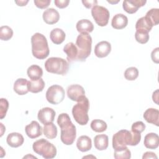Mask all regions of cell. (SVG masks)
I'll return each instance as SVG.
<instances>
[{
	"instance_id": "44dd1931",
	"label": "cell",
	"mask_w": 159,
	"mask_h": 159,
	"mask_svg": "<svg viewBox=\"0 0 159 159\" xmlns=\"http://www.w3.org/2000/svg\"><path fill=\"white\" fill-rule=\"evenodd\" d=\"M128 24L127 16L123 14H117L114 15L111 20V25L116 29H122L125 28Z\"/></svg>"
},
{
	"instance_id": "9c48e42d",
	"label": "cell",
	"mask_w": 159,
	"mask_h": 159,
	"mask_svg": "<svg viewBox=\"0 0 159 159\" xmlns=\"http://www.w3.org/2000/svg\"><path fill=\"white\" fill-rule=\"evenodd\" d=\"M91 15L98 25L104 27L108 24L110 14L107 8L101 6H94L91 9Z\"/></svg>"
},
{
	"instance_id": "4fadbf2b",
	"label": "cell",
	"mask_w": 159,
	"mask_h": 159,
	"mask_svg": "<svg viewBox=\"0 0 159 159\" xmlns=\"http://www.w3.org/2000/svg\"><path fill=\"white\" fill-rule=\"evenodd\" d=\"M42 130L41 125L35 120L32 121L25 127V134L30 139H35L42 135Z\"/></svg>"
},
{
	"instance_id": "4dcf8cb0",
	"label": "cell",
	"mask_w": 159,
	"mask_h": 159,
	"mask_svg": "<svg viewBox=\"0 0 159 159\" xmlns=\"http://www.w3.org/2000/svg\"><path fill=\"white\" fill-rule=\"evenodd\" d=\"M107 127L106 122L101 119H94L91 122V128L96 132H104L107 129Z\"/></svg>"
},
{
	"instance_id": "ee69618b",
	"label": "cell",
	"mask_w": 159,
	"mask_h": 159,
	"mask_svg": "<svg viewBox=\"0 0 159 159\" xmlns=\"http://www.w3.org/2000/svg\"><path fill=\"white\" fill-rule=\"evenodd\" d=\"M158 89L156 90V91H155V96H155L154 95L152 96L153 101L155 103H157V104H158V101H157V100H158Z\"/></svg>"
},
{
	"instance_id": "d590c367",
	"label": "cell",
	"mask_w": 159,
	"mask_h": 159,
	"mask_svg": "<svg viewBox=\"0 0 159 159\" xmlns=\"http://www.w3.org/2000/svg\"><path fill=\"white\" fill-rule=\"evenodd\" d=\"M145 129V124L142 121H137L134 122L131 127L132 132L137 133V134H141L142 132L144 131Z\"/></svg>"
},
{
	"instance_id": "d6a6232c",
	"label": "cell",
	"mask_w": 159,
	"mask_h": 159,
	"mask_svg": "<svg viewBox=\"0 0 159 159\" xmlns=\"http://www.w3.org/2000/svg\"><path fill=\"white\" fill-rule=\"evenodd\" d=\"M13 35L12 29L7 25H2L0 27V39L2 40H9Z\"/></svg>"
},
{
	"instance_id": "5bb4252c",
	"label": "cell",
	"mask_w": 159,
	"mask_h": 159,
	"mask_svg": "<svg viewBox=\"0 0 159 159\" xmlns=\"http://www.w3.org/2000/svg\"><path fill=\"white\" fill-rule=\"evenodd\" d=\"M111 51V45L107 41L98 42L94 47V54L99 58L107 57Z\"/></svg>"
},
{
	"instance_id": "7a4b0ae2",
	"label": "cell",
	"mask_w": 159,
	"mask_h": 159,
	"mask_svg": "<svg viewBox=\"0 0 159 159\" xmlns=\"http://www.w3.org/2000/svg\"><path fill=\"white\" fill-rule=\"evenodd\" d=\"M141 140L140 134L127 130H120L112 137V147L114 150L123 148L127 145L135 146Z\"/></svg>"
},
{
	"instance_id": "ac0fdd59",
	"label": "cell",
	"mask_w": 159,
	"mask_h": 159,
	"mask_svg": "<svg viewBox=\"0 0 159 159\" xmlns=\"http://www.w3.org/2000/svg\"><path fill=\"white\" fill-rule=\"evenodd\" d=\"M7 143L11 147L17 148L21 146L24 142V137L18 132H12L7 136L6 138Z\"/></svg>"
},
{
	"instance_id": "b9f144b4",
	"label": "cell",
	"mask_w": 159,
	"mask_h": 159,
	"mask_svg": "<svg viewBox=\"0 0 159 159\" xmlns=\"http://www.w3.org/2000/svg\"><path fill=\"white\" fill-rule=\"evenodd\" d=\"M142 158L143 159H145V158H156L157 159V156L153 152H147L145 153H143L142 156Z\"/></svg>"
},
{
	"instance_id": "e575fe53",
	"label": "cell",
	"mask_w": 159,
	"mask_h": 159,
	"mask_svg": "<svg viewBox=\"0 0 159 159\" xmlns=\"http://www.w3.org/2000/svg\"><path fill=\"white\" fill-rule=\"evenodd\" d=\"M9 107V102L6 99L1 98L0 100V116L2 119L6 114Z\"/></svg>"
},
{
	"instance_id": "3957f363",
	"label": "cell",
	"mask_w": 159,
	"mask_h": 159,
	"mask_svg": "<svg viewBox=\"0 0 159 159\" xmlns=\"http://www.w3.org/2000/svg\"><path fill=\"white\" fill-rule=\"evenodd\" d=\"M32 53L34 57L37 59L42 60L47 58L50 50L46 37L42 34L37 32L31 37Z\"/></svg>"
},
{
	"instance_id": "1f68e13d",
	"label": "cell",
	"mask_w": 159,
	"mask_h": 159,
	"mask_svg": "<svg viewBox=\"0 0 159 159\" xmlns=\"http://www.w3.org/2000/svg\"><path fill=\"white\" fill-rule=\"evenodd\" d=\"M114 157L116 159H129L131 157V152L129 149L125 147L123 148L114 150Z\"/></svg>"
},
{
	"instance_id": "8fae6325",
	"label": "cell",
	"mask_w": 159,
	"mask_h": 159,
	"mask_svg": "<svg viewBox=\"0 0 159 159\" xmlns=\"http://www.w3.org/2000/svg\"><path fill=\"white\" fill-rule=\"evenodd\" d=\"M55 114L56 112L52 108L46 107L40 109L37 114V117L39 121L45 125L53 122L55 119Z\"/></svg>"
},
{
	"instance_id": "8992f818",
	"label": "cell",
	"mask_w": 159,
	"mask_h": 159,
	"mask_svg": "<svg viewBox=\"0 0 159 159\" xmlns=\"http://www.w3.org/2000/svg\"><path fill=\"white\" fill-rule=\"evenodd\" d=\"M45 68L47 71L61 75H65L69 70L68 62L60 57H50L45 62Z\"/></svg>"
},
{
	"instance_id": "5b68a950",
	"label": "cell",
	"mask_w": 159,
	"mask_h": 159,
	"mask_svg": "<svg viewBox=\"0 0 159 159\" xmlns=\"http://www.w3.org/2000/svg\"><path fill=\"white\" fill-rule=\"evenodd\" d=\"M89 109V102L86 96H83L72 109V114L75 121L80 125H84L89 120L88 114Z\"/></svg>"
},
{
	"instance_id": "836d02e7",
	"label": "cell",
	"mask_w": 159,
	"mask_h": 159,
	"mask_svg": "<svg viewBox=\"0 0 159 159\" xmlns=\"http://www.w3.org/2000/svg\"><path fill=\"white\" fill-rule=\"evenodd\" d=\"M139 76V71L137 68L132 66L127 68L124 71V77L129 81L135 80Z\"/></svg>"
},
{
	"instance_id": "4316f807",
	"label": "cell",
	"mask_w": 159,
	"mask_h": 159,
	"mask_svg": "<svg viewBox=\"0 0 159 159\" xmlns=\"http://www.w3.org/2000/svg\"><path fill=\"white\" fill-rule=\"evenodd\" d=\"M27 73L31 80H37L42 76L43 70L39 65H32L28 68Z\"/></svg>"
},
{
	"instance_id": "ba28073f",
	"label": "cell",
	"mask_w": 159,
	"mask_h": 159,
	"mask_svg": "<svg viewBox=\"0 0 159 159\" xmlns=\"http://www.w3.org/2000/svg\"><path fill=\"white\" fill-rule=\"evenodd\" d=\"M46 99L52 104H58L61 102L65 96L63 88L58 84L50 86L46 92Z\"/></svg>"
},
{
	"instance_id": "484cf974",
	"label": "cell",
	"mask_w": 159,
	"mask_h": 159,
	"mask_svg": "<svg viewBox=\"0 0 159 159\" xmlns=\"http://www.w3.org/2000/svg\"><path fill=\"white\" fill-rule=\"evenodd\" d=\"M65 32L59 28L53 29L50 34V38L52 42L56 44L59 45L65 39Z\"/></svg>"
},
{
	"instance_id": "74e56055",
	"label": "cell",
	"mask_w": 159,
	"mask_h": 159,
	"mask_svg": "<svg viewBox=\"0 0 159 159\" xmlns=\"http://www.w3.org/2000/svg\"><path fill=\"white\" fill-rule=\"evenodd\" d=\"M35 5L40 9L47 8L50 4V0H34Z\"/></svg>"
},
{
	"instance_id": "7bdbcfd3",
	"label": "cell",
	"mask_w": 159,
	"mask_h": 159,
	"mask_svg": "<svg viewBox=\"0 0 159 159\" xmlns=\"http://www.w3.org/2000/svg\"><path fill=\"white\" fill-rule=\"evenodd\" d=\"M29 2L28 0H26V1H15V2L19 6H25L27 2Z\"/></svg>"
},
{
	"instance_id": "9a60e30c",
	"label": "cell",
	"mask_w": 159,
	"mask_h": 159,
	"mask_svg": "<svg viewBox=\"0 0 159 159\" xmlns=\"http://www.w3.org/2000/svg\"><path fill=\"white\" fill-rule=\"evenodd\" d=\"M43 19L47 24H54L60 19V14L58 12L53 8H48L43 12Z\"/></svg>"
},
{
	"instance_id": "cb8c5ba5",
	"label": "cell",
	"mask_w": 159,
	"mask_h": 159,
	"mask_svg": "<svg viewBox=\"0 0 159 159\" xmlns=\"http://www.w3.org/2000/svg\"><path fill=\"white\" fill-rule=\"evenodd\" d=\"M94 147L98 150H104L109 145L108 136L105 134L97 135L94 138Z\"/></svg>"
},
{
	"instance_id": "277c9868",
	"label": "cell",
	"mask_w": 159,
	"mask_h": 159,
	"mask_svg": "<svg viewBox=\"0 0 159 159\" xmlns=\"http://www.w3.org/2000/svg\"><path fill=\"white\" fill-rule=\"evenodd\" d=\"M76 47L78 50L77 61H83L90 55L92 38L88 33H81L76 38Z\"/></svg>"
},
{
	"instance_id": "8d00e7d4",
	"label": "cell",
	"mask_w": 159,
	"mask_h": 159,
	"mask_svg": "<svg viewBox=\"0 0 159 159\" xmlns=\"http://www.w3.org/2000/svg\"><path fill=\"white\" fill-rule=\"evenodd\" d=\"M135 38L137 42H138L140 43L144 44L148 41L149 35L148 34H143V33H139L137 32H135Z\"/></svg>"
},
{
	"instance_id": "ab89813d",
	"label": "cell",
	"mask_w": 159,
	"mask_h": 159,
	"mask_svg": "<svg viewBox=\"0 0 159 159\" xmlns=\"http://www.w3.org/2000/svg\"><path fill=\"white\" fill-rule=\"evenodd\" d=\"M54 3L57 7L60 9L65 8L68 6L70 3L69 0H55Z\"/></svg>"
},
{
	"instance_id": "f546056e",
	"label": "cell",
	"mask_w": 159,
	"mask_h": 159,
	"mask_svg": "<svg viewBox=\"0 0 159 159\" xmlns=\"http://www.w3.org/2000/svg\"><path fill=\"white\" fill-rule=\"evenodd\" d=\"M145 17L148 19L153 26L157 25L159 22V9H151L146 13Z\"/></svg>"
},
{
	"instance_id": "2e32d148",
	"label": "cell",
	"mask_w": 159,
	"mask_h": 159,
	"mask_svg": "<svg viewBox=\"0 0 159 159\" xmlns=\"http://www.w3.org/2000/svg\"><path fill=\"white\" fill-rule=\"evenodd\" d=\"M152 24L145 16L140 17L139 19H138L135 24L136 32L139 33L148 34V32L152 30Z\"/></svg>"
},
{
	"instance_id": "ffe728a7",
	"label": "cell",
	"mask_w": 159,
	"mask_h": 159,
	"mask_svg": "<svg viewBox=\"0 0 159 159\" xmlns=\"http://www.w3.org/2000/svg\"><path fill=\"white\" fill-rule=\"evenodd\" d=\"M143 144L149 149H156L159 145V137L155 133H148L144 137Z\"/></svg>"
},
{
	"instance_id": "30bf717a",
	"label": "cell",
	"mask_w": 159,
	"mask_h": 159,
	"mask_svg": "<svg viewBox=\"0 0 159 159\" xmlns=\"http://www.w3.org/2000/svg\"><path fill=\"white\" fill-rule=\"evenodd\" d=\"M67 96L70 99L78 102L85 96V91L83 86L80 84H71L67 88Z\"/></svg>"
},
{
	"instance_id": "e0dca14e",
	"label": "cell",
	"mask_w": 159,
	"mask_h": 159,
	"mask_svg": "<svg viewBox=\"0 0 159 159\" xmlns=\"http://www.w3.org/2000/svg\"><path fill=\"white\" fill-rule=\"evenodd\" d=\"M143 117L147 122L158 126L159 111L158 109L154 108H148L144 112Z\"/></svg>"
},
{
	"instance_id": "f35d334b",
	"label": "cell",
	"mask_w": 159,
	"mask_h": 159,
	"mask_svg": "<svg viewBox=\"0 0 159 159\" xmlns=\"http://www.w3.org/2000/svg\"><path fill=\"white\" fill-rule=\"evenodd\" d=\"M151 58L153 62L155 63H159V48L157 47L151 53Z\"/></svg>"
},
{
	"instance_id": "7c38bea8",
	"label": "cell",
	"mask_w": 159,
	"mask_h": 159,
	"mask_svg": "<svg viewBox=\"0 0 159 159\" xmlns=\"http://www.w3.org/2000/svg\"><path fill=\"white\" fill-rule=\"evenodd\" d=\"M146 2V0H125L123 1L122 7L126 12L134 14L136 12L140 7L143 6Z\"/></svg>"
},
{
	"instance_id": "52a82bcc",
	"label": "cell",
	"mask_w": 159,
	"mask_h": 159,
	"mask_svg": "<svg viewBox=\"0 0 159 159\" xmlns=\"http://www.w3.org/2000/svg\"><path fill=\"white\" fill-rule=\"evenodd\" d=\"M32 148L37 154L42 155L45 159L53 158L57 155V148L55 145L44 139L34 142Z\"/></svg>"
},
{
	"instance_id": "6da1fadb",
	"label": "cell",
	"mask_w": 159,
	"mask_h": 159,
	"mask_svg": "<svg viewBox=\"0 0 159 159\" xmlns=\"http://www.w3.org/2000/svg\"><path fill=\"white\" fill-rule=\"evenodd\" d=\"M57 124L61 129L60 139L61 142L66 145L73 144L76 139V130L68 114L66 113L60 114L57 119Z\"/></svg>"
},
{
	"instance_id": "60d3db41",
	"label": "cell",
	"mask_w": 159,
	"mask_h": 159,
	"mask_svg": "<svg viewBox=\"0 0 159 159\" xmlns=\"http://www.w3.org/2000/svg\"><path fill=\"white\" fill-rule=\"evenodd\" d=\"M82 3L86 8H91L93 6H96L98 4V1L96 0H82Z\"/></svg>"
},
{
	"instance_id": "603a6c76",
	"label": "cell",
	"mask_w": 159,
	"mask_h": 159,
	"mask_svg": "<svg viewBox=\"0 0 159 159\" xmlns=\"http://www.w3.org/2000/svg\"><path fill=\"white\" fill-rule=\"evenodd\" d=\"M76 147L82 152L89 151L92 147L91 139L87 135H81L77 140Z\"/></svg>"
},
{
	"instance_id": "d4e9b609",
	"label": "cell",
	"mask_w": 159,
	"mask_h": 159,
	"mask_svg": "<svg viewBox=\"0 0 159 159\" xmlns=\"http://www.w3.org/2000/svg\"><path fill=\"white\" fill-rule=\"evenodd\" d=\"M76 29L78 32L89 33L94 30L93 24L88 19H81L78 21L76 25Z\"/></svg>"
},
{
	"instance_id": "f1b7e54d",
	"label": "cell",
	"mask_w": 159,
	"mask_h": 159,
	"mask_svg": "<svg viewBox=\"0 0 159 159\" xmlns=\"http://www.w3.org/2000/svg\"><path fill=\"white\" fill-rule=\"evenodd\" d=\"M43 130L44 135L49 139H55L57 135V128L53 122L45 124Z\"/></svg>"
},
{
	"instance_id": "f6af8a7d",
	"label": "cell",
	"mask_w": 159,
	"mask_h": 159,
	"mask_svg": "<svg viewBox=\"0 0 159 159\" xmlns=\"http://www.w3.org/2000/svg\"><path fill=\"white\" fill-rule=\"evenodd\" d=\"M108 2H109V3H111V4H116V3H117L118 2H119L120 1V0H117V1H111V0H107V1Z\"/></svg>"
},
{
	"instance_id": "7402d4cb",
	"label": "cell",
	"mask_w": 159,
	"mask_h": 159,
	"mask_svg": "<svg viewBox=\"0 0 159 159\" xmlns=\"http://www.w3.org/2000/svg\"><path fill=\"white\" fill-rule=\"evenodd\" d=\"M14 91L19 95L26 94L29 91L28 89V81L25 78H18L14 82Z\"/></svg>"
},
{
	"instance_id": "d6986e66",
	"label": "cell",
	"mask_w": 159,
	"mask_h": 159,
	"mask_svg": "<svg viewBox=\"0 0 159 159\" xmlns=\"http://www.w3.org/2000/svg\"><path fill=\"white\" fill-rule=\"evenodd\" d=\"M63 52L66 54V58L69 62L77 61L78 50L74 43L69 42L66 43L63 48Z\"/></svg>"
},
{
	"instance_id": "83f0119b",
	"label": "cell",
	"mask_w": 159,
	"mask_h": 159,
	"mask_svg": "<svg viewBox=\"0 0 159 159\" xmlns=\"http://www.w3.org/2000/svg\"><path fill=\"white\" fill-rule=\"evenodd\" d=\"M45 87V82L42 78L37 80H30L28 81L29 91L33 93L41 92Z\"/></svg>"
}]
</instances>
